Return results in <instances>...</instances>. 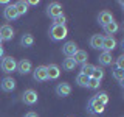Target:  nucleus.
Wrapping results in <instances>:
<instances>
[{"mask_svg": "<svg viewBox=\"0 0 124 117\" xmlns=\"http://www.w3.org/2000/svg\"><path fill=\"white\" fill-rule=\"evenodd\" d=\"M3 17H5L6 20H9V22H13V20H16V19L19 17L14 5H8L5 10H3Z\"/></svg>", "mask_w": 124, "mask_h": 117, "instance_id": "obj_14", "label": "nucleus"}, {"mask_svg": "<svg viewBox=\"0 0 124 117\" xmlns=\"http://www.w3.org/2000/svg\"><path fill=\"white\" fill-rule=\"evenodd\" d=\"M56 94L59 97H68L71 94V86L68 83H59L56 86Z\"/></svg>", "mask_w": 124, "mask_h": 117, "instance_id": "obj_13", "label": "nucleus"}, {"mask_svg": "<svg viewBox=\"0 0 124 117\" xmlns=\"http://www.w3.org/2000/svg\"><path fill=\"white\" fill-rule=\"evenodd\" d=\"M0 67L5 73H11L14 70H17V62L13 56H3L2 58V62H0Z\"/></svg>", "mask_w": 124, "mask_h": 117, "instance_id": "obj_2", "label": "nucleus"}, {"mask_svg": "<svg viewBox=\"0 0 124 117\" xmlns=\"http://www.w3.org/2000/svg\"><path fill=\"white\" fill-rule=\"evenodd\" d=\"M0 88H2V91H5V92H13L16 89V80L13 77H5L2 81H0Z\"/></svg>", "mask_w": 124, "mask_h": 117, "instance_id": "obj_5", "label": "nucleus"}, {"mask_svg": "<svg viewBox=\"0 0 124 117\" xmlns=\"http://www.w3.org/2000/svg\"><path fill=\"white\" fill-rule=\"evenodd\" d=\"M0 5H9V3H8L6 0H0Z\"/></svg>", "mask_w": 124, "mask_h": 117, "instance_id": "obj_34", "label": "nucleus"}, {"mask_svg": "<svg viewBox=\"0 0 124 117\" xmlns=\"http://www.w3.org/2000/svg\"><path fill=\"white\" fill-rule=\"evenodd\" d=\"M116 66H118L116 69H124V56H123V55L116 58Z\"/></svg>", "mask_w": 124, "mask_h": 117, "instance_id": "obj_30", "label": "nucleus"}, {"mask_svg": "<svg viewBox=\"0 0 124 117\" xmlns=\"http://www.w3.org/2000/svg\"><path fill=\"white\" fill-rule=\"evenodd\" d=\"M73 59H75L76 66H78V64H85V62H87V59H88V55H87V52H85V50H78V52L73 55Z\"/></svg>", "mask_w": 124, "mask_h": 117, "instance_id": "obj_15", "label": "nucleus"}, {"mask_svg": "<svg viewBox=\"0 0 124 117\" xmlns=\"http://www.w3.org/2000/svg\"><path fill=\"white\" fill-rule=\"evenodd\" d=\"M98 59H99V64H101V66H110L112 62H113L112 53H108V52H104V53H101Z\"/></svg>", "mask_w": 124, "mask_h": 117, "instance_id": "obj_17", "label": "nucleus"}, {"mask_svg": "<svg viewBox=\"0 0 124 117\" xmlns=\"http://www.w3.org/2000/svg\"><path fill=\"white\" fill-rule=\"evenodd\" d=\"M33 78L36 81H46L48 80V77H46V66H39V67L34 69V72H33Z\"/></svg>", "mask_w": 124, "mask_h": 117, "instance_id": "obj_10", "label": "nucleus"}, {"mask_svg": "<svg viewBox=\"0 0 124 117\" xmlns=\"http://www.w3.org/2000/svg\"><path fill=\"white\" fill-rule=\"evenodd\" d=\"M22 100L25 105H34L37 103V92L33 91V89H26L22 95Z\"/></svg>", "mask_w": 124, "mask_h": 117, "instance_id": "obj_6", "label": "nucleus"}, {"mask_svg": "<svg viewBox=\"0 0 124 117\" xmlns=\"http://www.w3.org/2000/svg\"><path fill=\"white\" fill-rule=\"evenodd\" d=\"M67 27L65 25H53L50 30V36L53 41H62V39L67 38Z\"/></svg>", "mask_w": 124, "mask_h": 117, "instance_id": "obj_1", "label": "nucleus"}, {"mask_svg": "<svg viewBox=\"0 0 124 117\" xmlns=\"http://www.w3.org/2000/svg\"><path fill=\"white\" fill-rule=\"evenodd\" d=\"M3 53H5V52H3V47L0 45V59H2V58H3Z\"/></svg>", "mask_w": 124, "mask_h": 117, "instance_id": "obj_33", "label": "nucleus"}, {"mask_svg": "<svg viewBox=\"0 0 124 117\" xmlns=\"http://www.w3.org/2000/svg\"><path fill=\"white\" fill-rule=\"evenodd\" d=\"M39 5V0H30V2H26V5Z\"/></svg>", "mask_w": 124, "mask_h": 117, "instance_id": "obj_31", "label": "nucleus"}, {"mask_svg": "<svg viewBox=\"0 0 124 117\" xmlns=\"http://www.w3.org/2000/svg\"><path fill=\"white\" fill-rule=\"evenodd\" d=\"M31 69H33V66H31V61L30 59H22V61L17 62V70H19V73H22V75L30 73Z\"/></svg>", "mask_w": 124, "mask_h": 117, "instance_id": "obj_12", "label": "nucleus"}, {"mask_svg": "<svg viewBox=\"0 0 124 117\" xmlns=\"http://www.w3.org/2000/svg\"><path fill=\"white\" fill-rule=\"evenodd\" d=\"M78 45H76V42H73V41H68V42H65L64 47H62V53L65 55L67 58H73V55H75L78 52Z\"/></svg>", "mask_w": 124, "mask_h": 117, "instance_id": "obj_7", "label": "nucleus"}, {"mask_svg": "<svg viewBox=\"0 0 124 117\" xmlns=\"http://www.w3.org/2000/svg\"><path fill=\"white\" fill-rule=\"evenodd\" d=\"M14 38V30L11 25H2L0 27V39L2 41H11Z\"/></svg>", "mask_w": 124, "mask_h": 117, "instance_id": "obj_9", "label": "nucleus"}, {"mask_svg": "<svg viewBox=\"0 0 124 117\" xmlns=\"http://www.w3.org/2000/svg\"><path fill=\"white\" fill-rule=\"evenodd\" d=\"M93 70H95V66H92V64H88V62H85V64H82L81 73H84V75H87V77H92Z\"/></svg>", "mask_w": 124, "mask_h": 117, "instance_id": "obj_23", "label": "nucleus"}, {"mask_svg": "<svg viewBox=\"0 0 124 117\" xmlns=\"http://www.w3.org/2000/svg\"><path fill=\"white\" fill-rule=\"evenodd\" d=\"M113 78L118 80L119 83H123V80H124V69H115L113 70Z\"/></svg>", "mask_w": 124, "mask_h": 117, "instance_id": "obj_27", "label": "nucleus"}, {"mask_svg": "<svg viewBox=\"0 0 124 117\" xmlns=\"http://www.w3.org/2000/svg\"><path fill=\"white\" fill-rule=\"evenodd\" d=\"M96 101H99V103H102V105H107V101H108V95L106 92H99V94H96L95 97H93Z\"/></svg>", "mask_w": 124, "mask_h": 117, "instance_id": "obj_25", "label": "nucleus"}, {"mask_svg": "<svg viewBox=\"0 0 124 117\" xmlns=\"http://www.w3.org/2000/svg\"><path fill=\"white\" fill-rule=\"evenodd\" d=\"M90 45L93 49H101L102 47V36H99V34H93L90 38Z\"/></svg>", "mask_w": 124, "mask_h": 117, "instance_id": "obj_20", "label": "nucleus"}, {"mask_svg": "<svg viewBox=\"0 0 124 117\" xmlns=\"http://www.w3.org/2000/svg\"><path fill=\"white\" fill-rule=\"evenodd\" d=\"M88 78L87 75H84V73H79V75L76 77V83L79 86H82V88H87V83H88Z\"/></svg>", "mask_w": 124, "mask_h": 117, "instance_id": "obj_24", "label": "nucleus"}, {"mask_svg": "<svg viewBox=\"0 0 124 117\" xmlns=\"http://www.w3.org/2000/svg\"><path fill=\"white\" fill-rule=\"evenodd\" d=\"M0 45H2V39H0Z\"/></svg>", "mask_w": 124, "mask_h": 117, "instance_id": "obj_35", "label": "nucleus"}, {"mask_svg": "<svg viewBox=\"0 0 124 117\" xmlns=\"http://www.w3.org/2000/svg\"><path fill=\"white\" fill-rule=\"evenodd\" d=\"M14 8H16V11H17V16H25L26 14V11H28V5H26V2H17V3H14Z\"/></svg>", "mask_w": 124, "mask_h": 117, "instance_id": "obj_18", "label": "nucleus"}, {"mask_svg": "<svg viewBox=\"0 0 124 117\" xmlns=\"http://www.w3.org/2000/svg\"><path fill=\"white\" fill-rule=\"evenodd\" d=\"M112 20H113V16H112V13H108V11H101L99 16H98V22L102 27L107 25V23H110Z\"/></svg>", "mask_w": 124, "mask_h": 117, "instance_id": "obj_16", "label": "nucleus"}, {"mask_svg": "<svg viewBox=\"0 0 124 117\" xmlns=\"http://www.w3.org/2000/svg\"><path fill=\"white\" fill-rule=\"evenodd\" d=\"M115 47H116V39L113 36H106V38H102V47L101 49L104 50V52H108V53H112L115 50Z\"/></svg>", "mask_w": 124, "mask_h": 117, "instance_id": "obj_8", "label": "nucleus"}, {"mask_svg": "<svg viewBox=\"0 0 124 117\" xmlns=\"http://www.w3.org/2000/svg\"><path fill=\"white\" fill-rule=\"evenodd\" d=\"M46 14H48L50 17H53V19H56L57 16H62V14H64V13H62V5L57 3V2L50 3L48 8H46Z\"/></svg>", "mask_w": 124, "mask_h": 117, "instance_id": "obj_3", "label": "nucleus"}, {"mask_svg": "<svg viewBox=\"0 0 124 117\" xmlns=\"http://www.w3.org/2000/svg\"><path fill=\"white\" fill-rule=\"evenodd\" d=\"M25 117H37L36 112H28V114H25Z\"/></svg>", "mask_w": 124, "mask_h": 117, "instance_id": "obj_32", "label": "nucleus"}, {"mask_svg": "<svg viewBox=\"0 0 124 117\" xmlns=\"http://www.w3.org/2000/svg\"><path fill=\"white\" fill-rule=\"evenodd\" d=\"M53 25H65V22H67V19H65V16L62 14V16H57L56 19H53Z\"/></svg>", "mask_w": 124, "mask_h": 117, "instance_id": "obj_29", "label": "nucleus"}, {"mask_svg": "<svg viewBox=\"0 0 124 117\" xmlns=\"http://www.w3.org/2000/svg\"><path fill=\"white\" fill-rule=\"evenodd\" d=\"M75 67H76V62L73 58H65L64 62H62V69L64 70H73Z\"/></svg>", "mask_w": 124, "mask_h": 117, "instance_id": "obj_22", "label": "nucleus"}, {"mask_svg": "<svg viewBox=\"0 0 124 117\" xmlns=\"http://www.w3.org/2000/svg\"><path fill=\"white\" fill-rule=\"evenodd\" d=\"M92 78H95V80L101 81V80L104 78V70L101 69V67H95V70H93V73H92Z\"/></svg>", "mask_w": 124, "mask_h": 117, "instance_id": "obj_26", "label": "nucleus"}, {"mask_svg": "<svg viewBox=\"0 0 124 117\" xmlns=\"http://www.w3.org/2000/svg\"><path fill=\"white\" fill-rule=\"evenodd\" d=\"M20 44H22V47H31L34 44V38H33V34H23L22 36V39H20Z\"/></svg>", "mask_w": 124, "mask_h": 117, "instance_id": "obj_21", "label": "nucleus"}, {"mask_svg": "<svg viewBox=\"0 0 124 117\" xmlns=\"http://www.w3.org/2000/svg\"><path fill=\"white\" fill-rule=\"evenodd\" d=\"M104 108H106V105L96 101L95 98H92L87 105V111L92 112V114H101V112H104Z\"/></svg>", "mask_w": 124, "mask_h": 117, "instance_id": "obj_4", "label": "nucleus"}, {"mask_svg": "<svg viewBox=\"0 0 124 117\" xmlns=\"http://www.w3.org/2000/svg\"><path fill=\"white\" fill-rule=\"evenodd\" d=\"M61 75V69L59 66L56 64H50L46 66V77H48V80H57Z\"/></svg>", "mask_w": 124, "mask_h": 117, "instance_id": "obj_11", "label": "nucleus"}, {"mask_svg": "<svg viewBox=\"0 0 124 117\" xmlns=\"http://www.w3.org/2000/svg\"><path fill=\"white\" fill-rule=\"evenodd\" d=\"M104 31H106L107 36H112V34H115L116 31H118V23H116L115 20H112L110 23L104 25Z\"/></svg>", "mask_w": 124, "mask_h": 117, "instance_id": "obj_19", "label": "nucleus"}, {"mask_svg": "<svg viewBox=\"0 0 124 117\" xmlns=\"http://www.w3.org/2000/svg\"><path fill=\"white\" fill-rule=\"evenodd\" d=\"M99 83L101 81H98V80H95V78H88V83H87V88H90V89H98L99 88Z\"/></svg>", "mask_w": 124, "mask_h": 117, "instance_id": "obj_28", "label": "nucleus"}]
</instances>
